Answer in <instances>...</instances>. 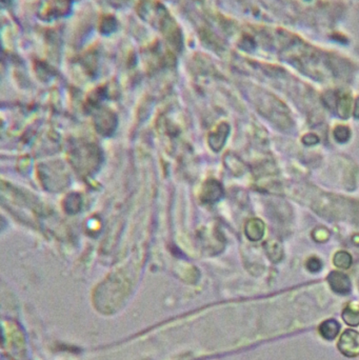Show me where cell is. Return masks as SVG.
I'll return each instance as SVG.
<instances>
[{
    "instance_id": "6da1fadb",
    "label": "cell",
    "mask_w": 359,
    "mask_h": 360,
    "mask_svg": "<svg viewBox=\"0 0 359 360\" xmlns=\"http://www.w3.org/2000/svg\"><path fill=\"white\" fill-rule=\"evenodd\" d=\"M338 349L348 357L359 355V333L353 330H347L338 342Z\"/></svg>"
},
{
    "instance_id": "7a4b0ae2",
    "label": "cell",
    "mask_w": 359,
    "mask_h": 360,
    "mask_svg": "<svg viewBox=\"0 0 359 360\" xmlns=\"http://www.w3.org/2000/svg\"><path fill=\"white\" fill-rule=\"evenodd\" d=\"M329 283L334 292L338 294H348L351 290L349 278L343 273L333 272L329 275Z\"/></svg>"
},
{
    "instance_id": "3957f363",
    "label": "cell",
    "mask_w": 359,
    "mask_h": 360,
    "mask_svg": "<svg viewBox=\"0 0 359 360\" xmlns=\"http://www.w3.org/2000/svg\"><path fill=\"white\" fill-rule=\"evenodd\" d=\"M246 234L253 242H258L265 235V224L260 219H251L246 226Z\"/></svg>"
},
{
    "instance_id": "277c9868",
    "label": "cell",
    "mask_w": 359,
    "mask_h": 360,
    "mask_svg": "<svg viewBox=\"0 0 359 360\" xmlns=\"http://www.w3.org/2000/svg\"><path fill=\"white\" fill-rule=\"evenodd\" d=\"M339 330H340V325L334 319H329V320L323 321L319 327V332H320L321 336L328 340L334 339L338 335Z\"/></svg>"
},
{
    "instance_id": "5b68a950",
    "label": "cell",
    "mask_w": 359,
    "mask_h": 360,
    "mask_svg": "<svg viewBox=\"0 0 359 360\" xmlns=\"http://www.w3.org/2000/svg\"><path fill=\"white\" fill-rule=\"evenodd\" d=\"M265 250L267 255L269 256V258L273 262H278L282 259L283 257V251L281 248V245L276 242V240H268L265 244Z\"/></svg>"
},
{
    "instance_id": "8992f818",
    "label": "cell",
    "mask_w": 359,
    "mask_h": 360,
    "mask_svg": "<svg viewBox=\"0 0 359 360\" xmlns=\"http://www.w3.org/2000/svg\"><path fill=\"white\" fill-rule=\"evenodd\" d=\"M343 318L347 324L351 327H356L359 324V305L356 303H350L343 313Z\"/></svg>"
},
{
    "instance_id": "52a82bcc",
    "label": "cell",
    "mask_w": 359,
    "mask_h": 360,
    "mask_svg": "<svg viewBox=\"0 0 359 360\" xmlns=\"http://www.w3.org/2000/svg\"><path fill=\"white\" fill-rule=\"evenodd\" d=\"M221 195V187L220 185L213 181V182H208L207 186L204 187L203 190V199L206 201H215L217 200Z\"/></svg>"
},
{
    "instance_id": "ba28073f",
    "label": "cell",
    "mask_w": 359,
    "mask_h": 360,
    "mask_svg": "<svg viewBox=\"0 0 359 360\" xmlns=\"http://www.w3.org/2000/svg\"><path fill=\"white\" fill-rule=\"evenodd\" d=\"M351 262H352L351 256L346 252H339L334 257V263L339 268L347 269L351 266Z\"/></svg>"
},
{
    "instance_id": "9c48e42d",
    "label": "cell",
    "mask_w": 359,
    "mask_h": 360,
    "mask_svg": "<svg viewBox=\"0 0 359 360\" xmlns=\"http://www.w3.org/2000/svg\"><path fill=\"white\" fill-rule=\"evenodd\" d=\"M334 135L336 137V139L340 142H344V141H347L349 139V136H350V132H349V129L346 128V127H339L335 130L334 132Z\"/></svg>"
},
{
    "instance_id": "30bf717a",
    "label": "cell",
    "mask_w": 359,
    "mask_h": 360,
    "mask_svg": "<svg viewBox=\"0 0 359 360\" xmlns=\"http://www.w3.org/2000/svg\"><path fill=\"white\" fill-rule=\"evenodd\" d=\"M306 268L310 272H318L321 269V262L316 257H311L306 261Z\"/></svg>"
},
{
    "instance_id": "8fae6325",
    "label": "cell",
    "mask_w": 359,
    "mask_h": 360,
    "mask_svg": "<svg viewBox=\"0 0 359 360\" xmlns=\"http://www.w3.org/2000/svg\"><path fill=\"white\" fill-rule=\"evenodd\" d=\"M303 143L306 145V146H313L315 143L318 142V138H317V136L313 135V134H307L303 137V139H302Z\"/></svg>"
},
{
    "instance_id": "7c38bea8",
    "label": "cell",
    "mask_w": 359,
    "mask_h": 360,
    "mask_svg": "<svg viewBox=\"0 0 359 360\" xmlns=\"http://www.w3.org/2000/svg\"><path fill=\"white\" fill-rule=\"evenodd\" d=\"M355 116H356V117H359V99L357 100L356 108H355Z\"/></svg>"
}]
</instances>
